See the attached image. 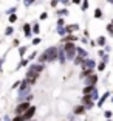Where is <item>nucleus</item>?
I'll return each mask as SVG.
<instances>
[{
  "instance_id": "f257e3e1",
  "label": "nucleus",
  "mask_w": 113,
  "mask_h": 121,
  "mask_svg": "<svg viewBox=\"0 0 113 121\" xmlns=\"http://www.w3.org/2000/svg\"><path fill=\"white\" fill-rule=\"evenodd\" d=\"M59 57V50H57L56 47H50L48 50H45L39 57V62L45 64V62H53Z\"/></svg>"
},
{
  "instance_id": "f03ea898",
  "label": "nucleus",
  "mask_w": 113,
  "mask_h": 121,
  "mask_svg": "<svg viewBox=\"0 0 113 121\" xmlns=\"http://www.w3.org/2000/svg\"><path fill=\"white\" fill-rule=\"evenodd\" d=\"M39 75H40L39 71H34V70H31V68H28L26 75H25V79H26V82H28L29 86H33V84H36V81H37Z\"/></svg>"
},
{
  "instance_id": "7ed1b4c3",
  "label": "nucleus",
  "mask_w": 113,
  "mask_h": 121,
  "mask_svg": "<svg viewBox=\"0 0 113 121\" xmlns=\"http://www.w3.org/2000/svg\"><path fill=\"white\" fill-rule=\"evenodd\" d=\"M76 45L74 43H71V42H65V45H64V51H65V54H67V57L68 59H71V57H74V53H76Z\"/></svg>"
},
{
  "instance_id": "20e7f679",
  "label": "nucleus",
  "mask_w": 113,
  "mask_h": 121,
  "mask_svg": "<svg viewBox=\"0 0 113 121\" xmlns=\"http://www.w3.org/2000/svg\"><path fill=\"white\" fill-rule=\"evenodd\" d=\"M29 106H31V104H29V101H20V103H19L17 106H16L14 113H16V115H23Z\"/></svg>"
},
{
  "instance_id": "39448f33",
  "label": "nucleus",
  "mask_w": 113,
  "mask_h": 121,
  "mask_svg": "<svg viewBox=\"0 0 113 121\" xmlns=\"http://www.w3.org/2000/svg\"><path fill=\"white\" fill-rule=\"evenodd\" d=\"M36 112H37V109H36L34 106H29L28 109H26V112L23 113V118H25V121L33 120V118H34V115H36Z\"/></svg>"
},
{
  "instance_id": "423d86ee",
  "label": "nucleus",
  "mask_w": 113,
  "mask_h": 121,
  "mask_svg": "<svg viewBox=\"0 0 113 121\" xmlns=\"http://www.w3.org/2000/svg\"><path fill=\"white\" fill-rule=\"evenodd\" d=\"M23 33H25V37H31V34H33V26L29 25V23H23Z\"/></svg>"
},
{
  "instance_id": "0eeeda50",
  "label": "nucleus",
  "mask_w": 113,
  "mask_h": 121,
  "mask_svg": "<svg viewBox=\"0 0 113 121\" xmlns=\"http://www.w3.org/2000/svg\"><path fill=\"white\" fill-rule=\"evenodd\" d=\"M29 68H31V70H34V71H39V73H42V71H43V68H45V65H43L42 62H37V64L29 65Z\"/></svg>"
},
{
  "instance_id": "6e6552de",
  "label": "nucleus",
  "mask_w": 113,
  "mask_h": 121,
  "mask_svg": "<svg viewBox=\"0 0 113 121\" xmlns=\"http://www.w3.org/2000/svg\"><path fill=\"white\" fill-rule=\"evenodd\" d=\"M82 103H84L85 106H87V109H90V107H93V101L90 99V96H87V95H85L84 98H82Z\"/></svg>"
},
{
  "instance_id": "1a4fd4ad",
  "label": "nucleus",
  "mask_w": 113,
  "mask_h": 121,
  "mask_svg": "<svg viewBox=\"0 0 113 121\" xmlns=\"http://www.w3.org/2000/svg\"><path fill=\"white\" fill-rule=\"evenodd\" d=\"M96 81H98V76L96 75H88V78H87V84L88 86H93Z\"/></svg>"
},
{
  "instance_id": "9d476101",
  "label": "nucleus",
  "mask_w": 113,
  "mask_h": 121,
  "mask_svg": "<svg viewBox=\"0 0 113 121\" xmlns=\"http://www.w3.org/2000/svg\"><path fill=\"white\" fill-rule=\"evenodd\" d=\"M74 113H76V115L85 113V107L84 106H76V107H74Z\"/></svg>"
},
{
  "instance_id": "9b49d317",
  "label": "nucleus",
  "mask_w": 113,
  "mask_h": 121,
  "mask_svg": "<svg viewBox=\"0 0 113 121\" xmlns=\"http://www.w3.org/2000/svg\"><path fill=\"white\" fill-rule=\"evenodd\" d=\"M26 50H28V47H26V45L19 47V56H20V57H23V56H25V53H26Z\"/></svg>"
},
{
  "instance_id": "f8f14e48",
  "label": "nucleus",
  "mask_w": 113,
  "mask_h": 121,
  "mask_svg": "<svg viewBox=\"0 0 113 121\" xmlns=\"http://www.w3.org/2000/svg\"><path fill=\"white\" fill-rule=\"evenodd\" d=\"M76 39H78V37H76V36H67V37H64V39H62V40H64V42H71V40H76Z\"/></svg>"
},
{
  "instance_id": "ddd939ff",
  "label": "nucleus",
  "mask_w": 113,
  "mask_h": 121,
  "mask_svg": "<svg viewBox=\"0 0 113 121\" xmlns=\"http://www.w3.org/2000/svg\"><path fill=\"white\" fill-rule=\"evenodd\" d=\"M39 31H40L39 23H34V25H33V33H34V34H39Z\"/></svg>"
},
{
  "instance_id": "4468645a",
  "label": "nucleus",
  "mask_w": 113,
  "mask_h": 121,
  "mask_svg": "<svg viewBox=\"0 0 113 121\" xmlns=\"http://www.w3.org/2000/svg\"><path fill=\"white\" fill-rule=\"evenodd\" d=\"M8 20H9V23L17 22V16H16V13H14V14H9V19H8Z\"/></svg>"
},
{
  "instance_id": "2eb2a0df",
  "label": "nucleus",
  "mask_w": 113,
  "mask_h": 121,
  "mask_svg": "<svg viewBox=\"0 0 113 121\" xmlns=\"http://www.w3.org/2000/svg\"><path fill=\"white\" fill-rule=\"evenodd\" d=\"M13 33H14V28H13V26H8V28L5 30V36H11Z\"/></svg>"
},
{
  "instance_id": "dca6fc26",
  "label": "nucleus",
  "mask_w": 113,
  "mask_h": 121,
  "mask_svg": "<svg viewBox=\"0 0 113 121\" xmlns=\"http://www.w3.org/2000/svg\"><path fill=\"white\" fill-rule=\"evenodd\" d=\"M22 2H23V5H25V6L28 8V6H31V5H33V3H34L36 0H22Z\"/></svg>"
},
{
  "instance_id": "f3484780",
  "label": "nucleus",
  "mask_w": 113,
  "mask_h": 121,
  "mask_svg": "<svg viewBox=\"0 0 113 121\" xmlns=\"http://www.w3.org/2000/svg\"><path fill=\"white\" fill-rule=\"evenodd\" d=\"M11 121H25V118H23V115H16Z\"/></svg>"
},
{
  "instance_id": "a211bd4d",
  "label": "nucleus",
  "mask_w": 113,
  "mask_h": 121,
  "mask_svg": "<svg viewBox=\"0 0 113 121\" xmlns=\"http://www.w3.org/2000/svg\"><path fill=\"white\" fill-rule=\"evenodd\" d=\"M16 11H17V6H13V8H9V9H6V14L9 16V14H14Z\"/></svg>"
},
{
  "instance_id": "6ab92c4d",
  "label": "nucleus",
  "mask_w": 113,
  "mask_h": 121,
  "mask_svg": "<svg viewBox=\"0 0 113 121\" xmlns=\"http://www.w3.org/2000/svg\"><path fill=\"white\" fill-rule=\"evenodd\" d=\"M92 90H93V87H92V86H88V87H85V89H84V93H85V95H88Z\"/></svg>"
},
{
  "instance_id": "aec40b11",
  "label": "nucleus",
  "mask_w": 113,
  "mask_h": 121,
  "mask_svg": "<svg viewBox=\"0 0 113 121\" xmlns=\"http://www.w3.org/2000/svg\"><path fill=\"white\" fill-rule=\"evenodd\" d=\"M87 8H88V0H84V2H82V9H87Z\"/></svg>"
},
{
  "instance_id": "412c9836",
  "label": "nucleus",
  "mask_w": 113,
  "mask_h": 121,
  "mask_svg": "<svg viewBox=\"0 0 113 121\" xmlns=\"http://www.w3.org/2000/svg\"><path fill=\"white\" fill-rule=\"evenodd\" d=\"M101 16H102V13H101V9L98 8V9L95 11V17H101Z\"/></svg>"
},
{
  "instance_id": "4be33fe9",
  "label": "nucleus",
  "mask_w": 113,
  "mask_h": 121,
  "mask_svg": "<svg viewBox=\"0 0 113 121\" xmlns=\"http://www.w3.org/2000/svg\"><path fill=\"white\" fill-rule=\"evenodd\" d=\"M45 19H48V13H42L40 14V20H45Z\"/></svg>"
},
{
  "instance_id": "5701e85b",
  "label": "nucleus",
  "mask_w": 113,
  "mask_h": 121,
  "mask_svg": "<svg viewBox=\"0 0 113 121\" xmlns=\"http://www.w3.org/2000/svg\"><path fill=\"white\" fill-rule=\"evenodd\" d=\"M36 56H37V53H36V51H34V53H31V54H29V56H28V60H33V59H34Z\"/></svg>"
},
{
  "instance_id": "b1692460",
  "label": "nucleus",
  "mask_w": 113,
  "mask_h": 121,
  "mask_svg": "<svg viewBox=\"0 0 113 121\" xmlns=\"http://www.w3.org/2000/svg\"><path fill=\"white\" fill-rule=\"evenodd\" d=\"M39 43H40V39H39V37L33 39V45H39Z\"/></svg>"
},
{
  "instance_id": "393cba45",
  "label": "nucleus",
  "mask_w": 113,
  "mask_h": 121,
  "mask_svg": "<svg viewBox=\"0 0 113 121\" xmlns=\"http://www.w3.org/2000/svg\"><path fill=\"white\" fill-rule=\"evenodd\" d=\"M67 13H68L67 9H60V11H57V14H60V16H65Z\"/></svg>"
},
{
  "instance_id": "a878e982",
  "label": "nucleus",
  "mask_w": 113,
  "mask_h": 121,
  "mask_svg": "<svg viewBox=\"0 0 113 121\" xmlns=\"http://www.w3.org/2000/svg\"><path fill=\"white\" fill-rule=\"evenodd\" d=\"M57 3H59V0H51V6H53V8H56Z\"/></svg>"
},
{
  "instance_id": "bb28decb",
  "label": "nucleus",
  "mask_w": 113,
  "mask_h": 121,
  "mask_svg": "<svg viewBox=\"0 0 113 121\" xmlns=\"http://www.w3.org/2000/svg\"><path fill=\"white\" fill-rule=\"evenodd\" d=\"M20 82H22V81H16L14 84H13V89H17V87L20 86Z\"/></svg>"
},
{
  "instance_id": "cd10ccee",
  "label": "nucleus",
  "mask_w": 113,
  "mask_h": 121,
  "mask_svg": "<svg viewBox=\"0 0 113 121\" xmlns=\"http://www.w3.org/2000/svg\"><path fill=\"white\" fill-rule=\"evenodd\" d=\"M64 25V19H59V20H57V26H62Z\"/></svg>"
},
{
  "instance_id": "c85d7f7f",
  "label": "nucleus",
  "mask_w": 113,
  "mask_h": 121,
  "mask_svg": "<svg viewBox=\"0 0 113 121\" xmlns=\"http://www.w3.org/2000/svg\"><path fill=\"white\" fill-rule=\"evenodd\" d=\"M98 42H99V43H101V45H102V43H104V42H105V39H104V37H99V39H98Z\"/></svg>"
},
{
  "instance_id": "c756f323",
  "label": "nucleus",
  "mask_w": 113,
  "mask_h": 121,
  "mask_svg": "<svg viewBox=\"0 0 113 121\" xmlns=\"http://www.w3.org/2000/svg\"><path fill=\"white\" fill-rule=\"evenodd\" d=\"M13 45H14V47H19V40H17V39H14V42H13Z\"/></svg>"
},
{
  "instance_id": "7c9ffc66",
  "label": "nucleus",
  "mask_w": 113,
  "mask_h": 121,
  "mask_svg": "<svg viewBox=\"0 0 113 121\" xmlns=\"http://www.w3.org/2000/svg\"><path fill=\"white\" fill-rule=\"evenodd\" d=\"M5 121H11V118H9V115H6V117H5Z\"/></svg>"
},
{
  "instance_id": "2f4dec72",
  "label": "nucleus",
  "mask_w": 113,
  "mask_h": 121,
  "mask_svg": "<svg viewBox=\"0 0 113 121\" xmlns=\"http://www.w3.org/2000/svg\"><path fill=\"white\" fill-rule=\"evenodd\" d=\"M73 3H76V5H79V3H81V0H73Z\"/></svg>"
}]
</instances>
